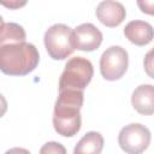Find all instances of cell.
<instances>
[{"label": "cell", "instance_id": "cell-1", "mask_svg": "<svg viewBox=\"0 0 154 154\" xmlns=\"http://www.w3.org/2000/svg\"><path fill=\"white\" fill-rule=\"evenodd\" d=\"M83 90H59L53 113L54 130L64 136L72 137L81 130V108L83 106Z\"/></svg>", "mask_w": 154, "mask_h": 154}, {"label": "cell", "instance_id": "cell-2", "mask_svg": "<svg viewBox=\"0 0 154 154\" xmlns=\"http://www.w3.org/2000/svg\"><path fill=\"white\" fill-rule=\"evenodd\" d=\"M38 61L40 54L32 43L24 41L0 46V69L5 75L25 76L36 69Z\"/></svg>", "mask_w": 154, "mask_h": 154}, {"label": "cell", "instance_id": "cell-3", "mask_svg": "<svg viewBox=\"0 0 154 154\" xmlns=\"http://www.w3.org/2000/svg\"><path fill=\"white\" fill-rule=\"evenodd\" d=\"M93 75L94 67L88 59L83 57L71 58L67 60L65 69L59 78V90H84L85 87L90 83Z\"/></svg>", "mask_w": 154, "mask_h": 154}, {"label": "cell", "instance_id": "cell-4", "mask_svg": "<svg viewBox=\"0 0 154 154\" xmlns=\"http://www.w3.org/2000/svg\"><path fill=\"white\" fill-rule=\"evenodd\" d=\"M71 28L61 23L54 24L46 30L43 42L52 59L64 60L73 53L75 48L71 42Z\"/></svg>", "mask_w": 154, "mask_h": 154}, {"label": "cell", "instance_id": "cell-5", "mask_svg": "<svg viewBox=\"0 0 154 154\" xmlns=\"http://www.w3.org/2000/svg\"><path fill=\"white\" fill-rule=\"evenodd\" d=\"M129 66V55L125 48L111 46L100 58V72L107 81H117L123 77Z\"/></svg>", "mask_w": 154, "mask_h": 154}, {"label": "cell", "instance_id": "cell-6", "mask_svg": "<svg viewBox=\"0 0 154 154\" xmlns=\"http://www.w3.org/2000/svg\"><path fill=\"white\" fill-rule=\"evenodd\" d=\"M150 131L140 123H131L122 128L118 135L120 148L129 154H138L144 152L150 143Z\"/></svg>", "mask_w": 154, "mask_h": 154}, {"label": "cell", "instance_id": "cell-7", "mask_svg": "<svg viewBox=\"0 0 154 154\" xmlns=\"http://www.w3.org/2000/svg\"><path fill=\"white\" fill-rule=\"evenodd\" d=\"M71 42L75 49L91 52L100 47L102 42V32L94 24L83 23L72 30Z\"/></svg>", "mask_w": 154, "mask_h": 154}, {"label": "cell", "instance_id": "cell-8", "mask_svg": "<svg viewBox=\"0 0 154 154\" xmlns=\"http://www.w3.org/2000/svg\"><path fill=\"white\" fill-rule=\"evenodd\" d=\"M126 16L124 6L116 0H103L96 7L97 19L108 28L118 26Z\"/></svg>", "mask_w": 154, "mask_h": 154}, {"label": "cell", "instance_id": "cell-9", "mask_svg": "<svg viewBox=\"0 0 154 154\" xmlns=\"http://www.w3.org/2000/svg\"><path fill=\"white\" fill-rule=\"evenodd\" d=\"M125 37L136 46H146L154 38L153 26L144 20H131L124 28Z\"/></svg>", "mask_w": 154, "mask_h": 154}, {"label": "cell", "instance_id": "cell-10", "mask_svg": "<svg viewBox=\"0 0 154 154\" xmlns=\"http://www.w3.org/2000/svg\"><path fill=\"white\" fill-rule=\"evenodd\" d=\"M131 105L140 114H154V85H138L131 95Z\"/></svg>", "mask_w": 154, "mask_h": 154}, {"label": "cell", "instance_id": "cell-11", "mask_svg": "<svg viewBox=\"0 0 154 154\" xmlns=\"http://www.w3.org/2000/svg\"><path fill=\"white\" fill-rule=\"evenodd\" d=\"M103 148V137L100 132L89 131L87 132L76 144L73 153L75 154H99Z\"/></svg>", "mask_w": 154, "mask_h": 154}, {"label": "cell", "instance_id": "cell-12", "mask_svg": "<svg viewBox=\"0 0 154 154\" xmlns=\"http://www.w3.org/2000/svg\"><path fill=\"white\" fill-rule=\"evenodd\" d=\"M26 38V34L17 23H6L1 20V31H0V46L7 43H17L24 42Z\"/></svg>", "mask_w": 154, "mask_h": 154}, {"label": "cell", "instance_id": "cell-13", "mask_svg": "<svg viewBox=\"0 0 154 154\" xmlns=\"http://www.w3.org/2000/svg\"><path fill=\"white\" fill-rule=\"evenodd\" d=\"M143 66H144L146 73H147L150 78H154V47L144 55Z\"/></svg>", "mask_w": 154, "mask_h": 154}, {"label": "cell", "instance_id": "cell-14", "mask_svg": "<svg viewBox=\"0 0 154 154\" xmlns=\"http://www.w3.org/2000/svg\"><path fill=\"white\" fill-rule=\"evenodd\" d=\"M40 153L45 154H51V153H61V154H65L66 153V149L58 142H47L41 149H40Z\"/></svg>", "mask_w": 154, "mask_h": 154}, {"label": "cell", "instance_id": "cell-15", "mask_svg": "<svg viewBox=\"0 0 154 154\" xmlns=\"http://www.w3.org/2000/svg\"><path fill=\"white\" fill-rule=\"evenodd\" d=\"M138 8L149 16H154V0H136Z\"/></svg>", "mask_w": 154, "mask_h": 154}, {"label": "cell", "instance_id": "cell-16", "mask_svg": "<svg viewBox=\"0 0 154 154\" xmlns=\"http://www.w3.org/2000/svg\"><path fill=\"white\" fill-rule=\"evenodd\" d=\"M1 5L10 10H18L26 5L28 0H0Z\"/></svg>", "mask_w": 154, "mask_h": 154}]
</instances>
